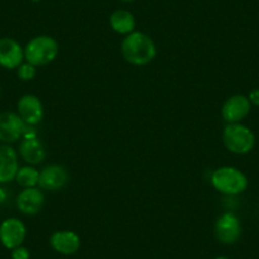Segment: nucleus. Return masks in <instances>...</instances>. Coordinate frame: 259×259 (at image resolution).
Wrapping results in <instances>:
<instances>
[{"mask_svg": "<svg viewBox=\"0 0 259 259\" xmlns=\"http://www.w3.org/2000/svg\"><path fill=\"white\" fill-rule=\"evenodd\" d=\"M123 59L134 66H145L156 57V45L144 32H133L124 36L121 44Z\"/></svg>", "mask_w": 259, "mask_h": 259, "instance_id": "f257e3e1", "label": "nucleus"}, {"mask_svg": "<svg viewBox=\"0 0 259 259\" xmlns=\"http://www.w3.org/2000/svg\"><path fill=\"white\" fill-rule=\"evenodd\" d=\"M213 188L225 196H238L248 188V177L235 166H220L211 174Z\"/></svg>", "mask_w": 259, "mask_h": 259, "instance_id": "f03ea898", "label": "nucleus"}, {"mask_svg": "<svg viewBox=\"0 0 259 259\" xmlns=\"http://www.w3.org/2000/svg\"><path fill=\"white\" fill-rule=\"evenodd\" d=\"M224 146L230 153L245 155L254 149L256 143L255 134L244 123H226L223 131Z\"/></svg>", "mask_w": 259, "mask_h": 259, "instance_id": "7ed1b4c3", "label": "nucleus"}, {"mask_svg": "<svg viewBox=\"0 0 259 259\" xmlns=\"http://www.w3.org/2000/svg\"><path fill=\"white\" fill-rule=\"evenodd\" d=\"M60 51L59 44L51 36L33 37L24 47V60L33 66H45L54 61Z\"/></svg>", "mask_w": 259, "mask_h": 259, "instance_id": "20e7f679", "label": "nucleus"}, {"mask_svg": "<svg viewBox=\"0 0 259 259\" xmlns=\"http://www.w3.org/2000/svg\"><path fill=\"white\" fill-rule=\"evenodd\" d=\"M215 236L221 244H235L241 236V223L234 212H224L215 224Z\"/></svg>", "mask_w": 259, "mask_h": 259, "instance_id": "39448f33", "label": "nucleus"}, {"mask_svg": "<svg viewBox=\"0 0 259 259\" xmlns=\"http://www.w3.org/2000/svg\"><path fill=\"white\" fill-rule=\"evenodd\" d=\"M251 103L248 96L234 94L224 102L221 107V117L226 123H239L249 116L251 111Z\"/></svg>", "mask_w": 259, "mask_h": 259, "instance_id": "423d86ee", "label": "nucleus"}, {"mask_svg": "<svg viewBox=\"0 0 259 259\" xmlns=\"http://www.w3.org/2000/svg\"><path fill=\"white\" fill-rule=\"evenodd\" d=\"M27 236V228L23 221L17 218H8L0 224V243L4 248L13 250L23 244Z\"/></svg>", "mask_w": 259, "mask_h": 259, "instance_id": "0eeeda50", "label": "nucleus"}, {"mask_svg": "<svg viewBox=\"0 0 259 259\" xmlns=\"http://www.w3.org/2000/svg\"><path fill=\"white\" fill-rule=\"evenodd\" d=\"M26 123L19 117L18 113L14 112H3L0 113V143L11 144L23 136Z\"/></svg>", "mask_w": 259, "mask_h": 259, "instance_id": "6e6552de", "label": "nucleus"}, {"mask_svg": "<svg viewBox=\"0 0 259 259\" xmlns=\"http://www.w3.org/2000/svg\"><path fill=\"white\" fill-rule=\"evenodd\" d=\"M69 182V171L60 164H50L39 171L38 187L45 191H59Z\"/></svg>", "mask_w": 259, "mask_h": 259, "instance_id": "1a4fd4ad", "label": "nucleus"}, {"mask_svg": "<svg viewBox=\"0 0 259 259\" xmlns=\"http://www.w3.org/2000/svg\"><path fill=\"white\" fill-rule=\"evenodd\" d=\"M18 114L29 126H37L44 119V104L34 94H24L17 103Z\"/></svg>", "mask_w": 259, "mask_h": 259, "instance_id": "9d476101", "label": "nucleus"}, {"mask_svg": "<svg viewBox=\"0 0 259 259\" xmlns=\"http://www.w3.org/2000/svg\"><path fill=\"white\" fill-rule=\"evenodd\" d=\"M24 60V49L9 37L0 38V66L8 70L17 69Z\"/></svg>", "mask_w": 259, "mask_h": 259, "instance_id": "9b49d317", "label": "nucleus"}, {"mask_svg": "<svg viewBox=\"0 0 259 259\" xmlns=\"http://www.w3.org/2000/svg\"><path fill=\"white\" fill-rule=\"evenodd\" d=\"M17 208L22 213L28 216L37 215L42 210L45 205V194L42 189L37 187L32 188H23L19 192L16 201Z\"/></svg>", "mask_w": 259, "mask_h": 259, "instance_id": "f8f14e48", "label": "nucleus"}, {"mask_svg": "<svg viewBox=\"0 0 259 259\" xmlns=\"http://www.w3.org/2000/svg\"><path fill=\"white\" fill-rule=\"evenodd\" d=\"M50 245L56 253L62 255H73L81 245L80 236L73 230H57L50 236Z\"/></svg>", "mask_w": 259, "mask_h": 259, "instance_id": "ddd939ff", "label": "nucleus"}, {"mask_svg": "<svg viewBox=\"0 0 259 259\" xmlns=\"http://www.w3.org/2000/svg\"><path fill=\"white\" fill-rule=\"evenodd\" d=\"M19 169L18 154L8 144L0 145V183L14 181Z\"/></svg>", "mask_w": 259, "mask_h": 259, "instance_id": "4468645a", "label": "nucleus"}, {"mask_svg": "<svg viewBox=\"0 0 259 259\" xmlns=\"http://www.w3.org/2000/svg\"><path fill=\"white\" fill-rule=\"evenodd\" d=\"M19 155L28 165H37L46 159V149L38 136L23 138L19 144Z\"/></svg>", "mask_w": 259, "mask_h": 259, "instance_id": "2eb2a0df", "label": "nucleus"}, {"mask_svg": "<svg viewBox=\"0 0 259 259\" xmlns=\"http://www.w3.org/2000/svg\"><path fill=\"white\" fill-rule=\"evenodd\" d=\"M109 27L116 33L127 36V34L135 32L136 19L130 11L117 9L109 16Z\"/></svg>", "mask_w": 259, "mask_h": 259, "instance_id": "dca6fc26", "label": "nucleus"}, {"mask_svg": "<svg viewBox=\"0 0 259 259\" xmlns=\"http://www.w3.org/2000/svg\"><path fill=\"white\" fill-rule=\"evenodd\" d=\"M39 171L33 165H26L18 169L16 182L23 188H32L38 186Z\"/></svg>", "mask_w": 259, "mask_h": 259, "instance_id": "f3484780", "label": "nucleus"}, {"mask_svg": "<svg viewBox=\"0 0 259 259\" xmlns=\"http://www.w3.org/2000/svg\"><path fill=\"white\" fill-rule=\"evenodd\" d=\"M17 75H18V78L21 79V80L31 81L36 78L37 68L36 66H33L32 64H29V62L26 61V62H23V64L19 65L18 68H17Z\"/></svg>", "mask_w": 259, "mask_h": 259, "instance_id": "a211bd4d", "label": "nucleus"}, {"mask_svg": "<svg viewBox=\"0 0 259 259\" xmlns=\"http://www.w3.org/2000/svg\"><path fill=\"white\" fill-rule=\"evenodd\" d=\"M31 258V253L26 246L21 245L18 248H14L12 250V259H29Z\"/></svg>", "mask_w": 259, "mask_h": 259, "instance_id": "6ab92c4d", "label": "nucleus"}, {"mask_svg": "<svg viewBox=\"0 0 259 259\" xmlns=\"http://www.w3.org/2000/svg\"><path fill=\"white\" fill-rule=\"evenodd\" d=\"M248 99L251 103V106L259 107V88H254L249 92Z\"/></svg>", "mask_w": 259, "mask_h": 259, "instance_id": "aec40b11", "label": "nucleus"}, {"mask_svg": "<svg viewBox=\"0 0 259 259\" xmlns=\"http://www.w3.org/2000/svg\"><path fill=\"white\" fill-rule=\"evenodd\" d=\"M7 197H8V194H7L6 189L2 188V187H0V205H2V203L6 202Z\"/></svg>", "mask_w": 259, "mask_h": 259, "instance_id": "412c9836", "label": "nucleus"}, {"mask_svg": "<svg viewBox=\"0 0 259 259\" xmlns=\"http://www.w3.org/2000/svg\"><path fill=\"white\" fill-rule=\"evenodd\" d=\"M215 259H229L228 256H224V255H221V256H216Z\"/></svg>", "mask_w": 259, "mask_h": 259, "instance_id": "4be33fe9", "label": "nucleus"}, {"mask_svg": "<svg viewBox=\"0 0 259 259\" xmlns=\"http://www.w3.org/2000/svg\"><path fill=\"white\" fill-rule=\"evenodd\" d=\"M121 2H124V3H131V2H134V0H121Z\"/></svg>", "mask_w": 259, "mask_h": 259, "instance_id": "5701e85b", "label": "nucleus"}, {"mask_svg": "<svg viewBox=\"0 0 259 259\" xmlns=\"http://www.w3.org/2000/svg\"><path fill=\"white\" fill-rule=\"evenodd\" d=\"M0 96H2V89H0Z\"/></svg>", "mask_w": 259, "mask_h": 259, "instance_id": "b1692460", "label": "nucleus"}, {"mask_svg": "<svg viewBox=\"0 0 259 259\" xmlns=\"http://www.w3.org/2000/svg\"><path fill=\"white\" fill-rule=\"evenodd\" d=\"M33 2H37V0H33Z\"/></svg>", "mask_w": 259, "mask_h": 259, "instance_id": "393cba45", "label": "nucleus"}]
</instances>
